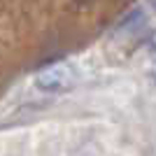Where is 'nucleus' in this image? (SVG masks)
Returning a JSON list of instances; mask_svg holds the SVG:
<instances>
[{"label": "nucleus", "instance_id": "2", "mask_svg": "<svg viewBox=\"0 0 156 156\" xmlns=\"http://www.w3.org/2000/svg\"><path fill=\"white\" fill-rule=\"evenodd\" d=\"M75 2H79V5H86V2H91V0H75Z\"/></svg>", "mask_w": 156, "mask_h": 156}, {"label": "nucleus", "instance_id": "3", "mask_svg": "<svg viewBox=\"0 0 156 156\" xmlns=\"http://www.w3.org/2000/svg\"><path fill=\"white\" fill-rule=\"evenodd\" d=\"M151 7H154V9H156V0H151Z\"/></svg>", "mask_w": 156, "mask_h": 156}, {"label": "nucleus", "instance_id": "1", "mask_svg": "<svg viewBox=\"0 0 156 156\" xmlns=\"http://www.w3.org/2000/svg\"><path fill=\"white\" fill-rule=\"evenodd\" d=\"M77 70H75V65L70 63H51L47 65V68H42V70L35 75V86H37L40 91L44 93H65L70 91V89H75V84H77Z\"/></svg>", "mask_w": 156, "mask_h": 156}, {"label": "nucleus", "instance_id": "4", "mask_svg": "<svg viewBox=\"0 0 156 156\" xmlns=\"http://www.w3.org/2000/svg\"><path fill=\"white\" fill-rule=\"evenodd\" d=\"M154 70H156V58H154Z\"/></svg>", "mask_w": 156, "mask_h": 156}]
</instances>
